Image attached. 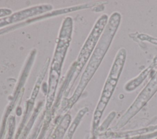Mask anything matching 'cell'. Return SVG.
<instances>
[{
  "label": "cell",
  "mask_w": 157,
  "mask_h": 139,
  "mask_svg": "<svg viewBox=\"0 0 157 139\" xmlns=\"http://www.w3.org/2000/svg\"><path fill=\"white\" fill-rule=\"evenodd\" d=\"M121 19V15L117 12H113L109 18L107 24L103 33L91 56L88 63L80 78L77 87L70 100L71 103H74L78 99L99 67L112 43L117 31L118 29Z\"/></svg>",
  "instance_id": "1"
},
{
  "label": "cell",
  "mask_w": 157,
  "mask_h": 139,
  "mask_svg": "<svg viewBox=\"0 0 157 139\" xmlns=\"http://www.w3.org/2000/svg\"><path fill=\"white\" fill-rule=\"evenodd\" d=\"M72 31V20L68 17L64 20L62 23L55 53L52 61L48 79L49 97H53V94L58 85L63 61L71 40Z\"/></svg>",
  "instance_id": "2"
},
{
  "label": "cell",
  "mask_w": 157,
  "mask_h": 139,
  "mask_svg": "<svg viewBox=\"0 0 157 139\" xmlns=\"http://www.w3.org/2000/svg\"><path fill=\"white\" fill-rule=\"evenodd\" d=\"M157 91V71L150 79L147 85L139 94L134 102L121 117L116 125V127L120 129L134 116L149 101Z\"/></svg>",
  "instance_id": "5"
},
{
  "label": "cell",
  "mask_w": 157,
  "mask_h": 139,
  "mask_svg": "<svg viewBox=\"0 0 157 139\" xmlns=\"http://www.w3.org/2000/svg\"><path fill=\"white\" fill-rule=\"evenodd\" d=\"M137 38L140 39V40L142 41H147L152 44L156 45H157V38L153 37L152 36H150L148 34H139L137 35Z\"/></svg>",
  "instance_id": "8"
},
{
  "label": "cell",
  "mask_w": 157,
  "mask_h": 139,
  "mask_svg": "<svg viewBox=\"0 0 157 139\" xmlns=\"http://www.w3.org/2000/svg\"><path fill=\"white\" fill-rule=\"evenodd\" d=\"M52 9L53 6L50 4H40L12 13L9 16L0 18V28L4 27L12 23L20 22L29 17L50 11Z\"/></svg>",
  "instance_id": "6"
},
{
  "label": "cell",
  "mask_w": 157,
  "mask_h": 139,
  "mask_svg": "<svg viewBox=\"0 0 157 139\" xmlns=\"http://www.w3.org/2000/svg\"><path fill=\"white\" fill-rule=\"evenodd\" d=\"M109 17L107 15H102L96 21L85 42L84 43L78 58L74 64L72 69V76L68 81L69 87L71 88L75 82V80L80 74L83 67L88 61L91 54L93 52L98 41L103 33V31L107 24Z\"/></svg>",
  "instance_id": "4"
},
{
  "label": "cell",
  "mask_w": 157,
  "mask_h": 139,
  "mask_svg": "<svg viewBox=\"0 0 157 139\" xmlns=\"http://www.w3.org/2000/svg\"><path fill=\"white\" fill-rule=\"evenodd\" d=\"M126 57V50L124 48H120L116 54L112 66L105 80L100 99L94 113L93 127L94 129L98 126L104 110L118 83L120 76L123 69Z\"/></svg>",
  "instance_id": "3"
},
{
  "label": "cell",
  "mask_w": 157,
  "mask_h": 139,
  "mask_svg": "<svg viewBox=\"0 0 157 139\" xmlns=\"http://www.w3.org/2000/svg\"><path fill=\"white\" fill-rule=\"evenodd\" d=\"M156 66H157V55L154 58L152 63L148 67H147L145 69H144L142 72H141L137 77L130 80L129 82H128L124 86L125 91L131 92L136 89L146 79V78L148 76V75L150 73L151 70Z\"/></svg>",
  "instance_id": "7"
},
{
  "label": "cell",
  "mask_w": 157,
  "mask_h": 139,
  "mask_svg": "<svg viewBox=\"0 0 157 139\" xmlns=\"http://www.w3.org/2000/svg\"><path fill=\"white\" fill-rule=\"evenodd\" d=\"M12 13V11L9 9H6V8L0 9V18L9 16Z\"/></svg>",
  "instance_id": "9"
}]
</instances>
